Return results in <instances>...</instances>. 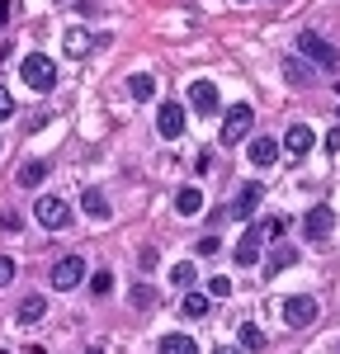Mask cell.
Returning <instances> with one entry per match:
<instances>
[{"label": "cell", "mask_w": 340, "mask_h": 354, "mask_svg": "<svg viewBox=\"0 0 340 354\" xmlns=\"http://www.w3.org/2000/svg\"><path fill=\"white\" fill-rule=\"evenodd\" d=\"M194 255H223V241H218V236H203V241L194 245Z\"/></svg>", "instance_id": "83f0119b"}, {"label": "cell", "mask_w": 340, "mask_h": 354, "mask_svg": "<svg viewBox=\"0 0 340 354\" xmlns=\"http://www.w3.org/2000/svg\"><path fill=\"white\" fill-rule=\"evenodd\" d=\"M81 213H85V218H95V222H104V218H109V198H104L100 189H85L81 194Z\"/></svg>", "instance_id": "5bb4252c"}, {"label": "cell", "mask_w": 340, "mask_h": 354, "mask_svg": "<svg viewBox=\"0 0 340 354\" xmlns=\"http://www.w3.org/2000/svg\"><path fill=\"white\" fill-rule=\"evenodd\" d=\"M241 350H265V330L255 326V322L241 326Z\"/></svg>", "instance_id": "7402d4cb"}, {"label": "cell", "mask_w": 340, "mask_h": 354, "mask_svg": "<svg viewBox=\"0 0 340 354\" xmlns=\"http://www.w3.org/2000/svg\"><path fill=\"white\" fill-rule=\"evenodd\" d=\"M317 312H321V307H317V298H308V293H298V298L283 302V322H288V326H312Z\"/></svg>", "instance_id": "9c48e42d"}, {"label": "cell", "mask_w": 340, "mask_h": 354, "mask_svg": "<svg viewBox=\"0 0 340 354\" xmlns=\"http://www.w3.org/2000/svg\"><path fill=\"white\" fill-rule=\"evenodd\" d=\"M33 222L48 227V232H62V227H71V208H66L57 194H43V198L33 203Z\"/></svg>", "instance_id": "3957f363"}, {"label": "cell", "mask_w": 340, "mask_h": 354, "mask_svg": "<svg viewBox=\"0 0 340 354\" xmlns=\"http://www.w3.org/2000/svg\"><path fill=\"white\" fill-rule=\"evenodd\" d=\"M312 142H317V133H312L308 123H293V128L283 133V151H288V156H308Z\"/></svg>", "instance_id": "7c38bea8"}, {"label": "cell", "mask_w": 340, "mask_h": 354, "mask_svg": "<svg viewBox=\"0 0 340 354\" xmlns=\"http://www.w3.org/2000/svg\"><path fill=\"white\" fill-rule=\"evenodd\" d=\"M156 128H161V137H180L185 133V104L166 100V104L156 109Z\"/></svg>", "instance_id": "30bf717a"}, {"label": "cell", "mask_w": 340, "mask_h": 354, "mask_svg": "<svg viewBox=\"0 0 340 354\" xmlns=\"http://www.w3.org/2000/svg\"><path fill=\"white\" fill-rule=\"evenodd\" d=\"M156 354H198V345H194V335H161Z\"/></svg>", "instance_id": "ac0fdd59"}, {"label": "cell", "mask_w": 340, "mask_h": 354, "mask_svg": "<svg viewBox=\"0 0 340 354\" xmlns=\"http://www.w3.org/2000/svg\"><path fill=\"white\" fill-rule=\"evenodd\" d=\"M90 293H95V298L113 293V274H109V270H95V274H90Z\"/></svg>", "instance_id": "603a6c76"}, {"label": "cell", "mask_w": 340, "mask_h": 354, "mask_svg": "<svg viewBox=\"0 0 340 354\" xmlns=\"http://www.w3.org/2000/svg\"><path fill=\"white\" fill-rule=\"evenodd\" d=\"M10 279H15V260H10V255H0V288H5Z\"/></svg>", "instance_id": "f546056e"}, {"label": "cell", "mask_w": 340, "mask_h": 354, "mask_svg": "<svg viewBox=\"0 0 340 354\" xmlns=\"http://www.w3.org/2000/svg\"><path fill=\"white\" fill-rule=\"evenodd\" d=\"M128 95H133V100H151V95H156V76H147V71L128 76Z\"/></svg>", "instance_id": "d6986e66"}, {"label": "cell", "mask_w": 340, "mask_h": 354, "mask_svg": "<svg viewBox=\"0 0 340 354\" xmlns=\"http://www.w3.org/2000/svg\"><path fill=\"white\" fill-rule=\"evenodd\" d=\"M213 354H241V350H232V345H223V350H213Z\"/></svg>", "instance_id": "e575fe53"}, {"label": "cell", "mask_w": 340, "mask_h": 354, "mask_svg": "<svg viewBox=\"0 0 340 354\" xmlns=\"http://www.w3.org/2000/svg\"><path fill=\"white\" fill-rule=\"evenodd\" d=\"M326 147H331V151H340V128H331V133H326Z\"/></svg>", "instance_id": "836d02e7"}, {"label": "cell", "mask_w": 340, "mask_h": 354, "mask_svg": "<svg viewBox=\"0 0 340 354\" xmlns=\"http://www.w3.org/2000/svg\"><path fill=\"white\" fill-rule=\"evenodd\" d=\"M274 161H279V142L274 137H251V165L270 170Z\"/></svg>", "instance_id": "4fadbf2b"}, {"label": "cell", "mask_w": 340, "mask_h": 354, "mask_svg": "<svg viewBox=\"0 0 340 354\" xmlns=\"http://www.w3.org/2000/svg\"><path fill=\"white\" fill-rule=\"evenodd\" d=\"M260 198H265V185H260V180H251V185H241V194H236V203H227V218H236V222H251V213L260 208Z\"/></svg>", "instance_id": "52a82bcc"}, {"label": "cell", "mask_w": 340, "mask_h": 354, "mask_svg": "<svg viewBox=\"0 0 340 354\" xmlns=\"http://www.w3.org/2000/svg\"><path fill=\"white\" fill-rule=\"evenodd\" d=\"M189 104H194V113H218V85L213 81H194L189 85Z\"/></svg>", "instance_id": "8fae6325"}, {"label": "cell", "mask_w": 340, "mask_h": 354, "mask_svg": "<svg viewBox=\"0 0 340 354\" xmlns=\"http://www.w3.org/2000/svg\"><path fill=\"white\" fill-rule=\"evenodd\" d=\"M251 123H255V109L251 104H232L223 118V147H236V142H246L251 137Z\"/></svg>", "instance_id": "277c9868"}, {"label": "cell", "mask_w": 340, "mask_h": 354, "mask_svg": "<svg viewBox=\"0 0 340 354\" xmlns=\"http://www.w3.org/2000/svg\"><path fill=\"white\" fill-rule=\"evenodd\" d=\"M19 76H24L28 90H53L57 85V62L48 53H28L24 62H19Z\"/></svg>", "instance_id": "6da1fadb"}, {"label": "cell", "mask_w": 340, "mask_h": 354, "mask_svg": "<svg viewBox=\"0 0 340 354\" xmlns=\"http://www.w3.org/2000/svg\"><path fill=\"white\" fill-rule=\"evenodd\" d=\"M298 260V250H279V255H270V265H265V274H279V270H288Z\"/></svg>", "instance_id": "d4e9b609"}, {"label": "cell", "mask_w": 340, "mask_h": 354, "mask_svg": "<svg viewBox=\"0 0 340 354\" xmlns=\"http://www.w3.org/2000/svg\"><path fill=\"white\" fill-rule=\"evenodd\" d=\"M175 213H185V218H198V213H203V194H198L194 185H185V189L175 194Z\"/></svg>", "instance_id": "9a60e30c"}, {"label": "cell", "mask_w": 340, "mask_h": 354, "mask_svg": "<svg viewBox=\"0 0 340 354\" xmlns=\"http://www.w3.org/2000/svg\"><path fill=\"white\" fill-rule=\"evenodd\" d=\"M260 245H265V222L246 227V236L232 245V260H236L241 270H251V265H260Z\"/></svg>", "instance_id": "8992f818"}, {"label": "cell", "mask_w": 340, "mask_h": 354, "mask_svg": "<svg viewBox=\"0 0 340 354\" xmlns=\"http://www.w3.org/2000/svg\"><path fill=\"white\" fill-rule=\"evenodd\" d=\"M66 53H71V57L90 53V33H85V28H71V33H66Z\"/></svg>", "instance_id": "44dd1931"}, {"label": "cell", "mask_w": 340, "mask_h": 354, "mask_svg": "<svg viewBox=\"0 0 340 354\" xmlns=\"http://www.w3.org/2000/svg\"><path fill=\"white\" fill-rule=\"evenodd\" d=\"M15 180H19L24 189H38V185L48 180V161H24V165H19V175H15Z\"/></svg>", "instance_id": "e0dca14e"}, {"label": "cell", "mask_w": 340, "mask_h": 354, "mask_svg": "<svg viewBox=\"0 0 340 354\" xmlns=\"http://www.w3.org/2000/svg\"><path fill=\"white\" fill-rule=\"evenodd\" d=\"M283 71H288V81H293V85L312 81V66H303V62H293V57H288V62H283Z\"/></svg>", "instance_id": "cb8c5ba5"}, {"label": "cell", "mask_w": 340, "mask_h": 354, "mask_svg": "<svg viewBox=\"0 0 340 354\" xmlns=\"http://www.w3.org/2000/svg\"><path fill=\"white\" fill-rule=\"evenodd\" d=\"M10 113H15V95H10V90H5V85H0V123H5V118H10Z\"/></svg>", "instance_id": "f1b7e54d"}, {"label": "cell", "mask_w": 340, "mask_h": 354, "mask_svg": "<svg viewBox=\"0 0 340 354\" xmlns=\"http://www.w3.org/2000/svg\"><path fill=\"white\" fill-rule=\"evenodd\" d=\"M180 312H185L189 322H198V317L208 312V293H185V302H180Z\"/></svg>", "instance_id": "ffe728a7"}, {"label": "cell", "mask_w": 340, "mask_h": 354, "mask_svg": "<svg viewBox=\"0 0 340 354\" xmlns=\"http://www.w3.org/2000/svg\"><path fill=\"white\" fill-rule=\"evenodd\" d=\"M331 232H336V208L331 203H317V208L303 213V236L308 241H326Z\"/></svg>", "instance_id": "5b68a950"}, {"label": "cell", "mask_w": 340, "mask_h": 354, "mask_svg": "<svg viewBox=\"0 0 340 354\" xmlns=\"http://www.w3.org/2000/svg\"><path fill=\"white\" fill-rule=\"evenodd\" d=\"M241 5H246V0H241Z\"/></svg>", "instance_id": "8d00e7d4"}, {"label": "cell", "mask_w": 340, "mask_h": 354, "mask_svg": "<svg viewBox=\"0 0 340 354\" xmlns=\"http://www.w3.org/2000/svg\"><path fill=\"white\" fill-rule=\"evenodd\" d=\"M298 53L308 57V62H317L321 71H336V66H340L336 43H326V38H321V33H312V28H303V33H298Z\"/></svg>", "instance_id": "7a4b0ae2"}, {"label": "cell", "mask_w": 340, "mask_h": 354, "mask_svg": "<svg viewBox=\"0 0 340 354\" xmlns=\"http://www.w3.org/2000/svg\"><path fill=\"white\" fill-rule=\"evenodd\" d=\"M336 113H340V109H336Z\"/></svg>", "instance_id": "74e56055"}, {"label": "cell", "mask_w": 340, "mask_h": 354, "mask_svg": "<svg viewBox=\"0 0 340 354\" xmlns=\"http://www.w3.org/2000/svg\"><path fill=\"white\" fill-rule=\"evenodd\" d=\"M85 279V260L81 255H62L53 265V288H81Z\"/></svg>", "instance_id": "ba28073f"}, {"label": "cell", "mask_w": 340, "mask_h": 354, "mask_svg": "<svg viewBox=\"0 0 340 354\" xmlns=\"http://www.w3.org/2000/svg\"><path fill=\"white\" fill-rule=\"evenodd\" d=\"M133 302H138V307H151V288L138 283V288H133Z\"/></svg>", "instance_id": "1f68e13d"}, {"label": "cell", "mask_w": 340, "mask_h": 354, "mask_svg": "<svg viewBox=\"0 0 340 354\" xmlns=\"http://www.w3.org/2000/svg\"><path fill=\"white\" fill-rule=\"evenodd\" d=\"M274 236H283V218H270V222H265V241H274Z\"/></svg>", "instance_id": "4dcf8cb0"}, {"label": "cell", "mask_w": 340, "mask_h": 354, "mask_svg": "<svg viewBox=\"0 0 340 354\" xmlns=\"http://www.w3.org/2000/svg\"><path fill=\"white\" fill-rule=\"evenodd\" d=\"M170 279H175L180 288H189V283H194V265H189V260H185V265H175V270H170Z\"/></svg>", "instance_id": "4316f807"}, {"label": "cell", "mask_w": 340, "mask_h": 354, "mask_svg": "<svg viewBox=\"0 0 340 354\" xmlns=\"http://www.w3.org/2000/svg\"><path fill=\"white\" fill-rule=\"evenodd\" d=\"M43 312H48L43 293H28V298L19 302V326H38V322H43Z\"/></svg>", "instance_id": "2e32d148"}, {"label": "cell", "mask_w": 340, "mask_h": 354, "mask_svg": "<svg viewBox=\"0 0 340 354\" xmlns=\"http://www.w3.org/2000/svg\"><path fill=\"white\" fill-rule=\"evenodd\" d=\"M85 354H104V350H85Z\"/></svg>", "instance_id": "d590c367"}, {"label": "cell", "mask_w": 340, "mask_h": 354, "mask_svg": "<svg viewBox=\"0 0 340 354\" xmlns=\"http://www.w3.org/2000/svg\"><path fill=\"white\" fill-rule=\"evenodd\" d=\"M208 298H232V279H227V274L208 279Z\"/></svg>", "instance_id": "484cf974"}, {"label": "cell", "mask_w": 340, "mask_h": 354, "mask_svg": "<svg viewBox=\"0 0 340 354\" xmlns=\"http://www.w3.org/2000/svg\"><path fill=\"white\" fill-rule=\"evenodd\" d=\"M0 227H10V232H19V213H10V208H5V213H0Z\"/></svg>", "instance_id": "d6a6232c"}]
</instances>
